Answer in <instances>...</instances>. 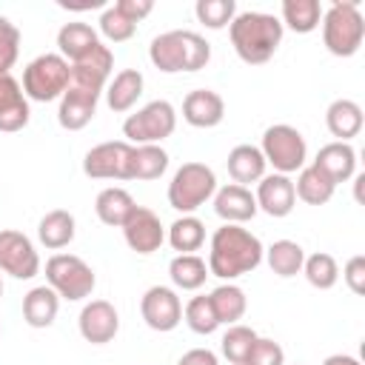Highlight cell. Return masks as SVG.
Here are the masks:
<instances>
[{"label":"cell","mask_w":365,"mask_h":365,"mask_svg":"<svg viewBox=\"0 0 365 365\" xmlns=\"http://www.w3.org/2000/svg\"><path fill=\"white\" fill-rule=\"evenodd\" d=\"M265 257V248L257 234H251L242 225H220L211 234V248H208V274L231 282L242 274H251Z\"/></svg>","instance_id":"1"},{"label":"cell","mask_w":365,"mask_h":365,"mask_svg":"<svg viewBox=\"0 0 365 365\" xmlns=\"http://www.w3.org/2000/svg\"><path fill=\"white\" fill-rule=\"evenodd\" d=\"M237 57L248 66L268 63L282 43V23L265 11H240L228 26Z\"/></svg>","instance_id":"2"},{"label":"cell","mask_w":365,"mask_h":365,"mask_svg":"<svg viewBox=\"0 0 365 365\" xmlns=\"http://www.w3.org/2000/svg\"><path fill=\"white\" fill-rule=\"evenodd\" d=\"M148 60L154 63V68L165 71V74H177V71H200L208 66L211 60V43L188 29H174V31H163L151 40L148 46Z\"/></svg>","instance_id":"3"},{"label":"cell","mask_w":365,"mask_h":365,"mask_svg":"<svg viewBox=\"0 0 365 365\" xmlns=\"http://www.w3.org/2000/svg\"><path fill=\"white\" fill-rule=\"evenodd\" d=\"M322 43L334 57H354L365 40V20L356 3H331L322 11Z\"/></svg>","instance_id":"4"},{"label":"cell","mask_w":365,"mask_h":365,"mask_svg":"<svg viewBox=\"0 0 365 365\" xmlns=\"http://www.w3.org/2000/svg\"><path fill=\"white\" fill-rule=\"evenodd\" d=\"M217 191V174L205 163H182L168 182V205L180 214H194Z\"/></svg>","instance_id":"5"},{"label":"cell","mask_w":365,"mask_h":365,"mask_svg":"<svg viewBox=\"0 0 365 365\" xmlns=\"http://www.w3.org/2000/svg\"><path fill=\"white\" fill-rule=\"evenodd\" d=\"M68 77H71V66L66 57L54 54V51H46L40 57H34L26 68H23V94L26 100H34V103H48V100H57L63 97V91L68 88Z\"/></svg>","instance_id":"6"},{"label":"cell","mask_w":365,"mask_h":365,"mask_svg":"<svg viewBox=\"0 0 365 365\" xmlns=\"http://www.w3.org/2000/svg\"><path fill=\"white\" fill-rule=\"evenodd\" d=\"M177 128V111L168 100H151L123 123V137L131 145H160Z\"/></svg>","instance_id":"7"},{"label":"cell","mask_w":365,"mask_h":365,"mask_svg":"<svg viewBox=\"0 0 365 365\" xmlns=\"http://www.w3.org/2000/svg\"><path fill=\"white\" fill-rule=\"evenodd\" d=\"M46 282H48V288L57 291L60 299L77 302V299H86L94 291L97 277H94V268L83 257L54 254V257L46 259Z\"/></svg>","instance_id":"8"},{"label":"cell","mask_w":365,"mask_h":365,"mask_svg":"<svg viewBox=\"0 0 365 365\" xmlns=\"http://www.w3.org/2000/svg\"><path fill=\"white\" fill-rule=\"evenodd\" d=\"M265 163L274 165L277 174H294L299 168H305V157H308V145H305V137L288 125V123H277V125H268L265 134H262V145H259Z\"/></svg>","instance_id":"9"},{"label":"cell","mask_w":365,"mask_h":365,"mask_svg":"<svg viewBox=\"0 0 365 365\" xmlns=\"http://www.w3.org/2000/svg\"><path fill=\"white\" fill-rule=\"evenodd\" d=\"M0 271L11 274L14 279H31L40 274V254L23 231H0Z\"/></svg>","instance_id":"10"},{"label":"cell","mask_w":365,"mask_h":365,"mask_svg":"<svg viewBox=\"0 0 365 365\" xmlns=\"http://www.w3.org/2000/svg\"><path fill=\"white\" fill-rule=\"evenodd\" d=\"M140 314H143V322L151 331L165 334V331H174L182 322V302H180L174 288L151 285L140 299Z\"/></svg>","instance_id":"11"},{"label":"cell","mask_w":365,"mask_h":365,"mask_svg":"<svg viewBox=\"0 0 365 365\" xmlns=\"http://www.w3.org/2000/svg\"><path fill=\"white\" fill-rule=\"evenodd\" d=\"M68 66H71L68 86L83 88V91H91V94H103L106 91V83L111 77V68H114V54H111L108 46L97 43L83 60L68 63Z\"/></svg>","instance_id":"12"},{"label":"cell","mask_w":365,"mask_h":365,"mask_svg":"<svg viewBox=\"0 0 365 365\" xmlns=\"http://www.w3.org/2000/svg\"><path fill=\"white\" fill-rule=\"evenodd\" d=\"M128 154H131V143L125 140L100 143L83 157V174L91 180H125Z\"/></svg>","instance_id":"13"},{"label":"cell","mask_w":365,"mask_h":365,"mask_svg":"<svg viewBox=\"0 0 365 365\" xmlns=\"http://www.w3.org/2000/svg\"><path fill=\"white\" fill-rule=\"evenodd\" d=\"M77 328H80V336L86 342L106 345L120 331V314L108 299H91L83 305V311L77 317Z\"/></svg>","instance_id":"14"},{"label":"cell","mask_w":365,"mask_h":365,"mask_svg":"<svg viewBox=\"0 0 365 365\" xmlns=\"http://www.w3.org/2000/svg\"><path fill=\"white\" fill-rule=\"evenodd\" d=\"M123 237H125V242H128L131 251H137V254H154L163 245V240H165V228H163L160 217L151 208L137 205L131 211V217L125 220V225H123Z\"/></svg>","instance_id":"15"},{"label":"cell","mask_w":365,"mask_h":365,"mask_svg":"<svg viewBox=\"0 0 365 365\" xmlns=\"http://www.w3.org/2000/svg\"><path fill=\"white\" fill-rule=\"evenodd\" d=\"M257 208L265 211L268 217H288L297 205V194H294V180L285 174H265L257 182Z\"/></svg>","instance_id":"16"},{"label":"cell","mask_w":365,"mask_h":365,"mask_svg":"<svg viewBox=\"0 0 365 365\" xmlns=\"http://www.w3.org/2000/svg\"><path fill=\"white\" fill-rule=\"evenodd\" d=\"M31 108L20 88V83L11 77V71H0V131L14 134L29 125Z\"/></svg>","instance_id":"17"},{"label":"cell","mask_w":365,"mask_h":365,"mask_svg":"<svg viewBox=\"0 0 365 365\" xmlns=\"http://www.w3.org/2000/svg\"><path fill=\"white\" fill-rule=\"evenodd\" d=\"M225 117V100L211 88H194L182 100V120L194 128H214Z\"/></svg>","instance_id":"18"},{"label":"cell","mask_w":365,"mask_h":365,"mask_svg":"<svg viewBox=\"0 0 365 365\" xmlns=\"http://www.w3.org/2000/svg\"><path fill=\"white\" fill-rule=\"evenodd\" d=\"M214 211H217L220 220H225L231 225H242V222L254 220V214L259 208H257V200H254L251 188L228 182V185L214 191Z\"/></svg>","instance_id":"19"},{"label":"cell","mask_w":365,"mask_h":365,"mask_svg":"<svg viewBox=\"0 0 365 365\" xmlns=\"http://www.w3.org/2000/svg\"><path fill=\"white\" fill-rule=\"evenodd\" d=\"M97 100L100 94H91V91H83V88H74L68 86L60 97V108H57V123L66 128V131H80L86 128L94 114H97Z\"/></svg>","instance_id":"20"},{"label":"cell","mask_w":365,"mask_h":365,"mask_svg":"<svg viewBox=\"0 0 365 365\" xmlns=\"http://www.w3.org/2000/svg\"><path fill=\"white\" fill-rule=\"evenodd\" d=\"M317 168H322L334 182H345L356 174V151L351 143H325L319 151H317V160H314Z\"/></svg>","instance_id":"21"},{"label":"cell","mask_w":365,"mask_h":365,"mask_svg":"<svg viewBox=\"0 0 365 365\" xmlns=\"http://www.w3.org/2000/svg\"><path fill=\"white\" fill-rule=\"evenodd\" d=\"M225 165H228V174H231V180L237 185H248V182H259L265 177V165L268 163H265V157H262V151L257 145L242 143V145H234L228 151Z\"/></svg>","instance_id":"22"},{"label":"cell","mask_w":365,"mask_h":365,"mask_svg":"<svg viewBox=\"0 0 365 365\" xmlns=\"http://www.w3.org/2000/svg\"><path fill=\"white\" fill-rule=\"evenodd\" d=\"M362 123H365V117H362L359 103H354L348 97L334 100L325 111V125L336 137V143H348L351 137H356L362 131Z\"/></svg>","instance_id":"23"},{"label":"cell","mask_w":365,"mask_h":365,"mask_svg":"<svg viewBox=\"0 0 365 365\" xmlns=\"http://www.w3.org/2000/svg\"><path fill=\"white\" fill-rule=\"evenodd\" d=\"M168 168V154L163 145H131L125 163V180H160Z\"/></svg>","instance_id":"24"},{"label":"cell","mask_w":365,"mask_h":365,"mask_svg":"<svg viewBox=\"0 0 365 365\" xmlns=\"http://www.w3.org/2000/svg\"><path fill=\"white\" fill-rule=\"evenodd\" d=\"M143 86H145V80H143V74H140L137 68H123V71H117L114 80L106 86V103H108V108L117 111V114L131 111L134 103H137L140 94H143Z\"/></svg>","instance_id":"25"},{"label":"cell","mask_w":365,"mask_h":365,"mask_svg":"<svg viewBox=\"0 0 365 365\" xmlns=\"http://www.w3.org/2000/svg\"><path fill=\"white\" fill-rule=\"evenodd\" d=\"M134 208H137L134 197H131L125 188H120V185L103 188V191L97 194V200H94V211H97L100 222H106V225H111V228H123Z\"/></svg>","instance_id":"26"},{"label":"cell","mask_w":365,"mask_h":365,"mask_svg":"<svg viewBox=\"0 0 365 365\" xmlns=\"http://www.w3.org/2000/svg\"><path fill=\"white\" fill-rule=\"evenodd\" d=\"M74 234H77V222H74V214L66 208H54V211L43 214L37 222V237L48 251L66 248L74 240Z\"/></svg>","instance_id":"27"},{"label":"cell","mask_w":365,"mask_h":365,"mask_svg":"<svg viewBox=\"0 0 365 365\" xmlns=\"http://www.w3.org/2000/svg\"><path fill=\"white\" fill-rule=\"evenodd\" d=\"M60 311V297L48 285H37L23 297V319L31 328H48Z\"/></svg>","instance_id":"28"},{"label":"cell","mask_w":365,"mask_h":365,"mask_svg":"<svg viewBox=\"0 0 365 365\" xmlns=\"http://www.w3.org/2000/svg\"><path fill=\"white\" fill-rule=\"evenodd\" d=\"M334 191H336V182L322 168H317L314 163L305 165V168H299L297 182H294V194L302 202H308V205H325L334 197Z\"/></svg>","instance_id":"29"},{"label":"cell","mask_w":365,"mask_h":365,"mask_svg":"<svg viewBox=\"0 0 365 365\" xmlns=\"http://www.w3.org/2000/svg\"><path fill=\"white\" fill-rule=\"evenodd\" d=\"M97 43H100V37H97V31H94L88 23H66V26L57 31L60 57H66L68 63L83 60Z\"/></svg>","instance_id":"30"},{"label":"cell","mask_w":365,"mask_h":365,"mask_svg":"<svg viewBox=\"0 0 365 365\" xmlns=\"http://www.w3.org/2000/svg\"><path fill=\"white\" fill-rule=\"evenodd\" d=\"M211 305H214V314L220 319V325H237L242 317H245V308H248V299H245V291L234 282H222L217 285L211 294H208Z\"/></svg>","instance_id":"31"},{"label":"cell","mask_w":365,"mask_h":365,"mask_svg":"<svg viewBox=\"0 0 365 365\" xmlns=\"http://www.w3.org/2000/svg\"><path fill=\"white\" fill-rule=\"evenodd\" d=\"M165 237H168V242H171L174 251H180V254H194V251H200L202 242H205V225H202L200 217L182 214V217H177V220L168 225V234H165Z\"/></svg>","instance_id":"32"},{"label":"cell","mask_w":365,"mask_h":365,"mask_svg":"<svg viewBox=\"0 0 365 365\" xmlns=\"http://www.w3.org/2000/svg\"><path fill=\"white\" fill-rule=\"evenodd\" d=\"M168 277L177 288L182 291H197L205 285V277H208V265L202 257L197 254H177L171 262H168Z\"/></svg>","instance_id":"33"},{"label":"cell","mask_w":365,"mask_h":365,"mask_svg":"<svg viewBox=\"0 0 365 365\" xmlns=\"http://www.w3.org/2000/svg\"><path fill=\"white\" fill-rule=\"evenodd\" d=\"M322 6L319 0H282V26L297 34H308L319 26Z\"/></svg>","instance_id":"34"},{"label":"cell","mask_w":365,"mask_h":365,"mask_svg":"<svg viewBox=\"0 0 365 365\" xmlns=\"http://www.w3.org/2000/svg\"><path fill=\"white\" fill-rule=\"evenodd\" d=\"M265 259H268V268L277 274V277H297L302 271V262H305V251L299 242L294 240H277L268 251H265Z\"/></svg>","instance_id":"35"},{"label":"cell","mask_w":365,"mask_h":365,"mask_svg":"<svg viewBox=\"0 0 365 365\" xmlns=\"http://www.w3.org/2000/svg\"><path fill=\"white\" fill-rule=\"evenodd\" d=\"M302 274H305V279H308L314 288L328 291V288H334L336 279H339V265H336V259H334L331 254L317 251V254L305 257V262H302Z\"/></svg>","instance_id":"36"},{"label":"cell","mask_w":365,"mask_h":365,"mask_svg":"<svg viewBox=\"0 0 365 365\" xmlns=\"http://www.w3.org/2000/svg\"><path fill=\"white\" fill-rule=\"evenodd\" d=\"M182 319L194 334H202V336H208L220 328V319H217L214 305H211L208 297H191L182 308Z\"/></svg>","instance_id":"37"},{"label":"cell","mask_w":365,"mask_h":365,"mask_svg":"<svg viewBox=\"0 0 365 365\" xmlns=\"http://www.w3.org/2000/svg\"><path fill=\"white\" fill-rule=\"evenodd\" d=\"M254 342H257V331L237 322V325H228V331H225L220 348H222V356H225L231 365H242Z\"/></svg>","instance_id":"38"},{"label":"cell","mask_w":365,"mask_h":365,"mask_svg":"<svg viewBox=\"0 0 365 365\" xmlns=\"http://www.w3.org/2000/svg\"><path fill=\"white\" fill-rule=\"evenodd\" d=\"M194 14L205 29H225L237 17V3L234 0H197Z\"/></svg>","instance_id":"39"},{"label":"cell","mask_w":365,"mask_h":365,"mask_svg":"<svg viewBox=\"0 0 365 365\" xmlns=\"http://www.w3.org/2000/svg\"><path fill=\"white\" fill-rule=\"evenodd\" d=\"M100 31H103L111 43H125V40H131V37H134L137 26H134L128 17H123L114 6H108V9L100 14Z\"/></svg>","instance_id":"40"},{"label":"cell","mask_w":365,"mask_h":365,"mask_svg":"<svg viewBox=\"0 0 365 365\" xmlns=\"http://www.w3.org/2000/svg\"><path fill=\"white\" fill-rule=\"evenodd\" d=\"M17 54H20V29L9 17H0V71H9L17 63Z\"/></svg>","instance_id":"41"},{"label":"cell","mask_w":365,"mask_h":365,"mask_svg":"<svg viewBox=\"0 0 365 365\" xmlns=\"http://www.w3.org/2000/svg\"><path fill=\"white\" fill-rule=\"evenodd\" d=\"M242 365H285V351H282L279 342L257 336V342L251 345V351H248Z\"/></svg>","instance_id":"42"},{"label":"cell","mask_w":365,"mask_h":365,"mask_svg":"<svg viewBox=\"0 0 365 365\" xmlns=\"http://www.w3.org/2000/svg\"><path fill=\"white\" fill-rule=\"evenodd\" d=\"M342 279H345V285H348L356 297L365 294V257H362V254H356V257H351V259L345 262Z\"/></svg>","instance_id":"43"},{"label":"cell","mask_w":365,"mask_h":365,"mask_svg":"<svg viewBox=\"0 0 365 365\" xmlns=\"http://www.w3.org/2000/svg\"><path fill=\"white\" fill-rule=\"evenodd\" d=\"M114 9H117L123 17H128V20L137 26L143 17H148V14H151L154 3H151V0H117V3H114Z\"/></svg>","instance_id":"44"},{"label":"cell","mask_w":365,"mask_h":365,"mask_svg":"<svg viewBox=\"0 0 365 365\" xmlns=\"http://www.w3.org/2000/svg\"><path fill=\"white\" fill-rule=\"evenodd\" d=\"M177 365H220V359H217V354L208 351V348H191V351H185V354L180 356Z\"/></svg>","instance_id":"45"},{"label":"cell","mask_w":365,"mask_h":365,"mask_svg":"<svg viewBox=\"0 0 365 365\" xmlns=\"http://www.w3.org/2000/svg\"><path fill=\"white\" fill-rule=\"evenodd\" d=\"M322 365H362L356 356H348V354H331L322 359Z\"/></svg>","instance_id":"46"},{"label":"cell","mask_w":365,"mask_h":365,"mask_svg":"<svg viewBox=\"0 0 365 365\" xmlns=\"http://www.w3.org/2000/svg\"><path fill=\"white\" fill-rule=\"evenodd\" d=\"M60 6L63 9H77V11H83V9H97V6H103L100 0H88V3H68V0H60Z\"/></svg>","instance_id":"47"},{"label":"cell","mask_w":365,"mask_h":365,"mask_svg":"<svg viewBox=\"0 0 365 365\" xmlns=\"http://www.w3.org/2000/svg\"><path fill=\"white\" fill-rule=\"evenodd\" d=\"M0 297H3V279H0Z\"/></svg>","instance_id":"48"},{"label":"cell","mask_w":365,"mask_h":365,"mask_svg":"<svg viewBox=\"0 0 365 365\" xmlns=\"http://www.w3.org/2000/svg\"><path fill=\"white\" fill-rule=\"evenodd\" d=\"M297 365H302V362H297Z\"/></svg>","instance_id":"49"}]
</instances>
